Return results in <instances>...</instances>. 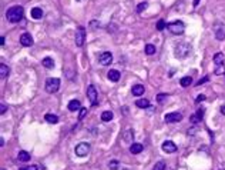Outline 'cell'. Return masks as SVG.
<instances>
[{
    "instance_id": "6da1fadb",
    "label": "cell",
    "mask_w": 225,
    "mask_h": 170,
    "mask_svg": "<svg viewBox=\"0 0 225 170\" xmlns=\"http://www.w3.org/2000/svg\"><path fill=\"white\" fill-rule=\"evenodd\" d=\"M23 16H24V10L22 6H12L6 12V19L9 22H12V23H19L20 20L23 19Z\"/></svg>"
},
{
    "instance_id": "7a4b0ae2",
    "label": "cell",
    "mask_w": 225,
    "mask_h": 170,
    "mask_svg": "<svg viewBox=\"0 0 225 170\" xmlns=\"http://www.w3.org/2000/svg\"><path fill=\"white\" fill-rule=\"evenodd\" d=\"M190 53H191V44H188V43H180V44H177V47H175V57L184 59Z\"/></svg>"
},
{
    "instance_id": "3957f363",
    "label": "cell",
    "mask_w": 225,
    "mask_h": 170,
    "mask_svg": "<svg viewBox=\"0 0 225 170\" xmlns=\"http://www.w3.org/2000/svg\"><path fill=\"white\" fill-rule=\"evenodd\" d=\"M46 92L47 93H56L60 89V79L57 77H49L46 80Z\"/></svg>"
},
{
    "instance_id": "277c9868",
    "label": "cell",
    "mask_w": 225,
    "mask_h": 170,
    "mask_svg": "<svg viewBox=\"0 0 225 170\" xmlns=\"http://www.w3.org/2000/svg\"><path fill=\"white\" fill-rule=\"evenodd\" d=\"M167 29H168L170 32L173 34H183L184 33V29H185V26H184L183 22H180V20H177V22H173V23H168L167 24Z\"/></svg>"
},
{
    "instance_id": "5b68a950",
    "label": "cell",
    "mask_w": 225,
    "mask_h": 170,
    "mask_svg": "<svg viewBox=\"0 0 225 170\" xmlns=\"http://www.w3.org/2000/svg\"><path fill=\"white\" fill-rule=\"evenodd\" d=\"M74 40H76V46L81 47L84 44V40H86V29L83 26H80L77 30H76V36H74Z\"/></svg>"
},
{
    "instance_id": "8992f818",
    "label": "cell",
    "mask_w": 225,
    "mask_h": 170,
    "mask_svg": "<svg viewBox=\"0 0 225 170\" xmlns=\"http://www.w3.org/2000/svg\"><path fill=\"white\" fill-rule=\"evenodd\" d=\"M87 97H89L90 103L93 104V106H96V104L99 103V93H97V90H96V87L93 85H90L87 87Z\"/></svg>"
},
{
    "instance_id": "52a82bcc",
    "label": "cell",
    "mask_w": 225,
    "mask_h": 170,
    "mask_svg": "<svg viewBox=\"0 0 225 170\" xmlns=\"http://www.w3.org/2000/svg\"><path fill=\"white\" fill-rule=\"evenodd\" d=\"M90 153V144L89 143H79L76 146V154L79 157H84Z\"/></svg>"
},
{
    "instance_id": "ba28073f",
    "label": "cell",
    "mask_w": 225,
    "mask_h": 170,
    "mask_svg": "<svg viewBox=\"0 0 225 170\" xmlns=\"http://www.w3.org/2000/svg\"><path fill=\"white\" fill-rule=\"evenodd\" d=\"M99 61H100V64H103V66H108V64L112 61V54L110 52L100 53V54H99Z\"/></svg>"
},
{
    "instance_id": "9c48e42d",
    "label": "cell",
    "mask_w": 225,
    "mask_h": 170,
    "mask_svg": "<svg viewBox=\"0 0 225 170\" xmlns=\"http://www.w3.org/2000/svg\"><path fill=\"white\" fill-rule=\"evenodd\" d=\"M164 120H165L167 123H177V122H181V120H183V114L178 113V112L168 113V114H165Z\"/></svg>"
},
{
    "instance_id": "30bf717a",
    "label": "cell",
    "mask_w": 225,
    "mask_h": 170,
    "mask_svg": "<svg viewBox=\"0 0 225 170\" xmlns=\"http://www.w3.org/2000/svg\"><path fill=\"white\" fill-rule=\"evenodd\" d=\"M20 43H22V46L24 47H30V46H33V37H32V34L30 33H23L20 36Z\"/></svg>"
},
{
    "instance_id": "8fae6325",
    "label": "cell",
    "mask_w": 225,
    "mask_h": 170,
    "mask_svg": "<svg viewBox=\"0 0 225 170\" xmlns=\"http://www.w3.org/2000/svg\"><path fill=\"white\" fill-rule=\"evenodd\" d=\"M161 147H163V150L165 153H174V151H177V144L174 142H171V140H165Z\"/></svg>"
},
{
    "instance_id": "7c38bea8",
    "label": "cell",
    "mask_w": 225,
    "mask_h": 170,
    "mask_svg": "<svg viewBox=\"0 0 225 170\" xmlns=\"http://www.w3.org/2000/svg\"><path fill=\"white\" fill-rule=\"evenodd\" d=\"M107 77H108V80L110 82H118L120 80V77H121V75H120V71L118 70H110L107 73Z\"/></svg>"
},
{
    "instance_id": "4fadbf2b",
    "label": "cell",
    "mask_w": 225,
    "mask_h": 170,
    "mask_svg": "<svg viewBox=\"0 0 225 170\" xmlns=\"http://www.w3.org/2000/svg\"><path fill=\"white\" fill-rule=\"evenodd\" d=\"M69 110L70 112H76V110H81V103H80V100H70L69 102Z\"/></svg>"
},
{
    "instance_id": "5bb4252c",
    "label": "cell",
    "mask_w": 225,
    "mask_h": 170,
    "mask_svg": "<svg viewBox=\"0 0 225 170\" xmlns=\"http://www.w3.org/2000/svg\"><path fill=\"white\" fill-rule=\"evenodd\" d=\"M131 92H133V95H134V96L140 97V96L144 95V86H143V85H136V86H133Z\"/></svg>"
},
{
    "instance_id": "9a60e30c",
    "label": "cell",
    "mask_w": 225,
    "mask_h": 170,
    "mask_svg": "<svg viewBox=\"0 0 225 170\" xmlns=\"http://www.w3.org/2000/svg\"><path fill=\"white\" fill-rule=\"evenodd\" d=\"M143 144L141 143H133L131 146H130V151H131L133 154H138V153H141L143 151Z\"/></svg>"
},
{
    "instance_id": "2e32d148",
    "label": "cell",
    "mask_w": 225,
    "mask_h": 170,
    "mask_svg": "<svg viewBox=\"0 0 225 170\" xmlns=\"http://www.w3.org/2000/svg\"><path fill=\"white\" fill-rule=\"evenodd\" d=\"M214 63H215V67L224 66V54L222 53H215L214 54Z\"/></svg>"
},
{
    "instance_id": "e0dca14e",
    "label": "cell",
    "mask_w": 225,
    "mask_h": 170,
    "mask_svg": "<svg viewBox=\"0 0 225 170\" xmlns=\"http://www.w3.org/2000/svg\"><path fill=\"white\" fill-rule=\"evenodd\" d=\"M43 10L40 9V7H33V9H32V17H33V19H36V20H39V19H42L43 17Z\"/></svg>"
},
{
    "instance_id": "ac0fdd59",
    "label": "cell",
    "mask_w": 225,
    "mask_h": 170,
    "mask_svg": "<svg viewBox=\"0 0 225 170\" xmlns=\"http://www.w3.org/2000/svg\"><path fill=\"white\" fill-rule=\"evenodd\" d=\"M136 106L137 107H140V109H147V107H150V102H148L147 99H137Z\"/></svg>"
},
{
    "instance_id": "d6986e66",
    "label": "cell",
    "mask_w": 225,
    "mask_h": 170,
    "mask_svg": "<svg viewBox=\"0 0 225 170\" xmlns=\"http://www.w3.org/2000/svg\"><path fill=\"white\" fill-rule=\"evenodd\" d=\"M42 64L46 67V69H53V67H54V61H53L52 57H44L42 60Z\"/></svg>"
},
{
    "instance_id": "ffe728a7",
    "label": "cell",
    "mask_w": 225,
    "mask_h": 170,
    "mask_svg": "<svg viewBox=\"0 0 225 170\" xmlns=\"http://www.w3.org/2000/svg\"><path fill=\"white\" fill-rule=\"evenodd\" d=\"M17 159H19L20 161L26 163V161L30 160V154H29L26 150H22V151H19V154H17Z\"/></svg>"
},
{
    "instance_id": "44dd1931",
    "label": "cell",
    "mask_w": 225,
    "mask_h": 170,
    "mask_svg": "<svg viewBox=\"0 0 225 170\" xmlns=\"http://www.w3.org/2000/svg\"><path fill=\"white\" fill-rule=\"evenodd\" d=\"M112 116H114V114H112V112H110V110H106V112H103V113H101V120H103V122H110V120H112Z\"/></svg>"
},
{
    "instance_id": "7402d4cb",
    "label": "cell",
    "mask_w": 225,
    "mask_h": 170,
    "mask_svg": "<svg viewBox=\"0 0 225 170\" xmlns=\"http://www.w3.org/2000/svg\"><path fill=\"white\" fill-rule=\"evenodd\" d=\"M44 120H46L47 123H52V124L59 123V117H57L56 114H46V116H44Z\"/></svg>"
},
{
    "instance_id": "603a6c76",
    "label": "cell",
    "mask_w": 225,
    "mask_h": 170,
    "mask_svg": "<svg viewBox=\"0 0 225 170\" xmlns=\"http://www.w3.org/2000/svg\"><path fill=\"white\" fill-rule=\"evenodd\" d=\"M215 36H217V39L218 40H224L225 39V30H224V27H217L215 29Z\"/></svg>"
},
{
    "instance_id": "cb8c5ba5",
    "label": "cell",
    "mask_w": 225,
    "mask_h": 170,
    "mask_svg": "<svg viewBox=\"0 0 225 170\" xmlns=\"http://www.w3.org/2000/svg\"><path fill=\"white\" fill-rule=\"evenodd\" d=\"M191 83H192V77H191V76H185V77H183V79L180 80V85L183 86V87H188Z\"/></svg>"
},
{
    "instance_id": "d4e9b609",
    "label": "cell",
    "mask_w": 225,
    "mask_h": 170,
    "mask_svg": "<svg viewBox=\"0 0 225 170\" xmlns=\"http://www.w3.org/2000/svg\"><path fill=\"white\" fill-rule=\"evenodd\" d=\"M0 76H2V79H5L6 76H9V67L6 64H0Z\"/></svg>"
},
{
    "instance_id": "484cf974",
    "label": "cell",
    "mask_w": 225,
    "mask_h": 170,
    "mask_svg": "<svg viewBox=\"0 0 225 170\" xmlns=\"http://www.w3.org/2000/svg\"><path fill=\"white\" fill-rule=\"evenodd\" d=\"M133 137H134V133H133V130H127V132L124 133V140H126L127 143H131L133 142Z\"/></svg>"
},
{
    "instance_id": "4316f807",
    "label": "cell",
    "mask_w": 225,
    "mask_h": 170,
    "mask_svg": "<svg viewBox=\"0 0 225 170\" xmlns=\"http://www.w3.org/2000/svg\"><path fill=\"white\" fill-rule=\"evenodd\" d=\"M155 52H157V50H155V46H154V44H147V46H146V53L148 54V56L154 54Z\"/></svg>"
},
{
    "instance_id": "83f0119b",
    "label": "cell",
    "mask_w": 225,
    "mask_h": 170,
    "mask_svg": "<svg viewBox=\"0 0 225 170\" xmlns=\"http://www.w3.org/2000/svg\"><path fill=\"white\" fill-rule=\"evenodd\" d=\"M167 99H168V96L164 95V93H160V95L157 96V100H158V103H161V104H164L165 102H167Z\"/></svg>"
},
{
    "instance_id": "f1b7e54d",
    "label": "cell",
    "mask_w": 225,
    "mask_h": 170,
    "mask_svg": "<svg viewBox=\"0 0 225 170\" xmlns=\"http://www.w3.org/2000/svg\"><path fill=\"white\" fill-rule=\"evenodd\" d=\"M157 29H158L160 32H161V30H164V29H167V23H165L163 19L158 20V23H157Z\"/></svg>"
},
{
    "instance_id": "f546056e",
    "label": "cell",
    "mask_w": 225,
    "mask_h": 170,
    "mask_svg": "<svg viewBox=\"0 0 225 170\" xmlns=\"http://www.w3.org/2000/svg\"><path fill=\"white\" fill-rule=\"evenodd\" d=\"M118 166H120V163H118L117 160H111L110 163H108V167H110L111 170H117Z\"/></svg>"
},
{
    "instance_id": "4dcf8cb0",
    "label": "cell",
    "mask_w": 225,
    "mask_h": 170,
    "mask_svg": "<svg viewBox=\"0 0 225 170\" xmlns=\"http://www.w3.org/2000/svg\"><path fill=\"white\" fill-rule=\"evenodd\" d=\"M153 170H165V163L164 161H158V163L153 167Z\"/></svg>"
},
{
    "instance_id": "1f68e13d",
    "label": "cell",
    "mask_w": 225,
    "mask_h": 170,
    "mask_svg": "<svg viewBox=\"0 0 225 170\" xmlns=\"http://www.w3.org/2000/svg\"><path fill=\"white\" fill-rule=\"evenodd\" d=\"M147 6H148V5H147L146 2H143V3H140V5H138V7H137V12H138V13H141V12H143L144 9H146Z\"/></svg>"
},
{
    "instance_id": "d6a6232c",
    "label": "cell",
    "mask_w": 225,
    "mask_h": 170,
    "mask_svg": "<svg viewBox=\"0 0 225 170\" xmlns=\"http://www.w3.org/2000/svg\"><path fill=\"white\" fill-rule=\"evenodd\" d=\"M86 114H87V109H84V107H81V110H80V114H79V120H83Z\"/></svg>"
},
{
    "instance_id": "836d02e7",
    "label": "cell",
    "mask_w": 225,
    "mask_h": 170,
    "mask_svg": "<svg viewBox=\"0 0 225 170\" xmlns=\"http://www.w3.org/2000/svg\"><path fill=\"white\" fill-rule=\"evenodd\" d=\"M204 113H205V109H204V107H200V109H198V112H197V116H198L200 119H202Z\"/></svg>"
},
{
    "instance_id": "e575fe53",
    "label": "cell",
    "mask_w": 225,
    "mask_h": 170,
    "mask_svg": "<svg viewBox=\"0 0 225 170\" xmlns=\"http://www.w3.org/2000/svg\"><path fill=\"white\" fill-rule=\"evenodd\" d=\"M20 170H39L37 165H33V166H29V167H22Z\"/></svg>"
},
{
    "instance_id": "d590c367",
    "label": "cell",
    "mask_w": 225,
    "mask_h": 170,
    "mask_svg": "<svg viewBox=\"0 0 225 170\" xmlns=\"http://www.w3.org/2000/svg\"><path fill=\"white\" fill-rule=\"evenodd\" d=\"M205 100V96L204 95H198L197 99H195V103H200V102H204Z\"/></svg>"
},
{
    "instance_id": "8d00e7d4",
    "label": "cell",
    "mask_w": 225,
    "mask_h": 170,
    "mask_svg": "<svg viewBox=\"0 0 225 170\" xmlns=\"http://www.w3.org/2000/svg\"><path fill=\"white\" fill-rule=\"evenodd\" d=\"M6 110H7V107H6V104L2 103V104H0V113H2V114H5V113H6Z\"/></svg>"
},
{
    "instance_id": "74e56055",
    "label": "cell",
    "mask_w": 225,
    "mask_h": 170,
    "mask_svg": "<svg viewBox=\"0 0 225 170\" xmlns=\"http://www.w3.org/2000/svg\"><path fill=\"white\" fill-rule=\"evenodd\" d=\"M205 82H208V77H207V76L204 77V79H201V80H198V82H197V86H201L202 83H205Z\"/></svg>"
},
{
    "instance_id": "f35d334b",
    "label": "cell",
    "mask_w": 225,
    "mask_h": 170,
    "mask_svg": "<svg viewBox=\"0 0 225 170\" xmlns=\"http://www.w3.org/2000/svg\"><path fill=\"white\" fill-rule=\"evenodd\" d=\"M198 120H201V119L198 117L197 114H194V116H191V122H192V123H197Z\"/></svg>"
},
{
    "instance_id": "ab89813d",
    "label": "cell",
    "mask_w": 225,
    "mask_h": 170,
    "mask_svg": "<svg viewBox=\"0 0 225 170\" xmlns=\"http://www.w3.org/2000/svg\"><path fill=\"white\" fill-rule=\"evenodd\" d=\"M5 40H6V37L2 36V39H0V44H2V46H5Z\"/></svg>"
},
{
    "instance_id": "60d3db41",
    "label": "cell",
    "mask_w": 225,
    "mask_h": 170,
    "mask_svg": "<svg viewBox=\"0 0 225 170\" xmlns=\"http://www.w3.org/2000/svg\"><path fill=\"white\" fill-rule=\"evenodd\" d=\"M198 3H200V0H194V7H197Z\"/></svg>"
},
{
    "instance_id": "b9f144b4",
    "label": "cell",
    "mask_w": 225,
    "mask_h": 170,
    "mask_svg": "<svg viewBox=\"0 0 225 170\" xmlns=\"http://www.w3.org/2000/svg\"><path fill=\"white\" fill-rule=\"evenodd\" d=\"M221 113L225 114V106H222V107H221Z\"/></svg>"
},
{
    "instance_id": "7bdbcfd3",
    "label": "cell",
    "mask_w": 225,
    "mask_h": 170,
    "mask_svg": "<svg viewBox=\"0 0 225 170\" xmlns=\"http://www.w3.org/2000/svg\"><path fill=\"white\" fill-rule=\"evenodd\" d=\"M2 170H5V169H2Z\"/></svg>"
}]
</instances>
